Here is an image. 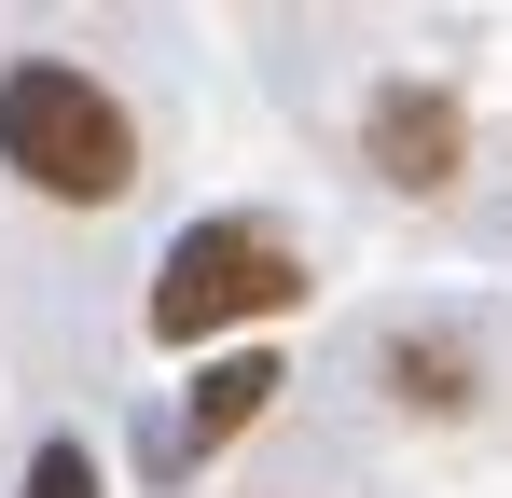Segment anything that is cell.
<instances>
[{"label": "cell", "mask_w": 512, "mask_h": 498, "mask_svg": "<svg viewBox=\"0 0 512 498\" xmlns=\"http://www.w3.org/2000/svg\"><path fill=\"white\" fill-rule=\"evenodd\" d=\"M374 139H388V180H443V166H457V125H443V97H388V111H374Z\"/></svg>", "instance_id": "obj_4"}, {"label": "cell", "mask_w": 512, "mask_h": 498, "mask_svg": "<svg viewBox=\"0 0 512 498\" xmlns=\"http://www.w3.org/2000/svg\"><path fill=\"white\" fill-rule=\"evenodd\" d=\"M28 498H97V457L84 443H42V457H28Z\"/></svg>", "instance_id": "obj_5"}, {"label": "cell", "mask_w": 512, "mask_h": 498, "mask_svg": "<svg viewBox=\"0 0 512 498\" xmlns=\"http://www.w3.org/2000/svg\"><path fill=\"white\" fill-rule=\"evenodd\" d=\"M277 388H291V374H277L263 346H250V360H208V374H194V443H236V429H250Z\"/></svg>", "instance_id": "obj_3"}, {"label": "cell", "mask_w": 512, "mask_h": 498, "mask_svg": "<svg viewBox=\"0 0 512 498\" xmlns=\"http://www.w3.org/2000/svg\"><path fill=\"white\" fill-rule=\"evenodd\" d=\"M277 305H305V263L277 236H250V222H194V236L167 249V277H153V332H167V346H208V332L277 319Z\"/></svg>", "instance_id": "obj_2"}, {"label": "cell", "mask_w": 512, "mask_h": 498, "mask_svg": "<svg viewBox=\"0 0 512 498\" xmlns=\"http://www.w3.org/2000/svg\"><path fill=\"white\" fill-rule=\"evenodd\" d=\"M0 166L28 194H56V208H111L125 166H139V125H125V97L97 70L28 56V70H0Z\"/></svg>", "instance_id": "obj_1"}]
</instances>
